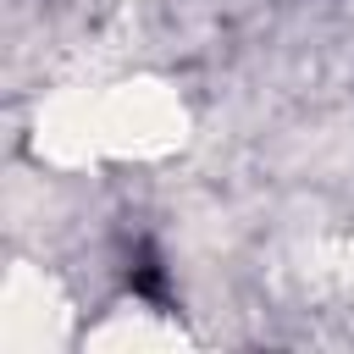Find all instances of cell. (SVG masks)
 Masks as SVG:
<instances>
[{
	"instance_id": "cell-1",
	"label": "cell",
	"mask_w": 354,
	"mask_h": 354,
	"mask_svg": "<svg viewBox=\"0 0 354 354\" xmlns=\"http://www.w3.org/2000/svg\"><path fill=\"white\" fill-rule=\"evenodd\" d=\"M100 160H160L188 138V105L160 77H127L94 94Z\"/></svg>"
},
{
	"instance_id": "cell-4",
	"label": "cell",
	"mask_w": 354,
	"mask_h": 354,
	"mask_svg": "<svg viewBox=\"0 0 354 354\" xmlns=\"http://www.w3.org/2000/svg\"><path fill=\"white\" fill-rule=\"evenodd\" d=\"M343 277H348V288H354V243H348V254H343Z\"/></svg>"
},
{
	"instance_id": "cell-2",
	"label": "cell",
	"mask_w": 354,
	"mask_h": 354,
	"mask_svg": "<svg viewBox=\"0 0 354 354\" xmlns=\"http://www.w3.org/2000/svg\"><path fill=\"white\" fill-rule=\"evenodd\" d=\"M66 299L55 288V277L44 266H28L17 260L6 271V288H0V343L11 354H39V348H55L66 337Z\"/></svg>"
},
{
	"instance_id": "cell-3",
	"label": "cell",
	"mask_w": 354,
	"mask_h": 354,
	"mask_svg": "<svg viewBox=\"0 0 354 354\" xmlns=\"http://www.w3.org/2000/svg\"><path fill=\"white\" fill-rule=\"evenodd\" d=\"M183 332L171 326V321H155L149 310H138V315H111L100 332H83V343H94V348H155V343H177Z\"/></svg>"
}]
</instances>
